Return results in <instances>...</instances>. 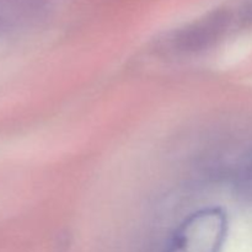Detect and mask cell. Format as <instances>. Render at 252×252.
<instances>
[{"label": "cell", "instance_id": "1", "mask_svg": "<svg viewBox=\"0 0 252 252\" xmlns=\"http://www.w3.org/2000/svg\"><path fill=\"white\" fill-rule=\"evenodd\" d=\"M226 225V217L220 209H202L176 229L166 252H219Z\"/></svg>", "mask_w": 252, "mask_h": 252}, {"label": "cell", "instance_id": "2", "mask_svg": "<svg viewBox=\"0 0 252 252\" xmlns=\"http://www.w3.org/2000/svg\"><path fill=\"white\" fill-rule=\"evenodd\" d=\"M228 16L224 12H216L189 27L176 38V47L182 51H199L213 43L220 37L226 27Z\"/></svg>", "mask_w": 252, "mask_h": 252}]
</instances>
